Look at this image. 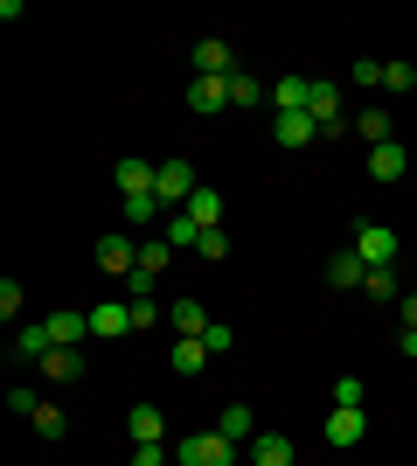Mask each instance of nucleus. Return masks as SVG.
I'll return each mask as SVG.
<instances>
[{
    "mask_svg": "<svg viewBox=\"0 0 417 466\" xmlns=\"http://www.w3.org/2000/svg\"><path fill=\"white\" fill-rule=\"evenodd\" d=\"M154 209H160L154 195H125V223H154Z\"/></svg>",
    "mask_w": 417,
    "mask_h": 466,
    "instance_id": "37",
    "label": "nucleus"
},
{
    "mask_svg": "<svg viewBox=\"0 0 417 466\" xmlns=\"http://www.w3.org/2000/svg\"><path fill=\"white\" fill-rule=\"evenodd\" d=\"M139 265H146V272H167V265H174V244H167V237H160V244H139Z\"/></svg>",
    "mask_w": 417,
    "mask_h": 466,
    "instance_id": "28",
    "label": "nucleus"
},
{
    "mask_svg": "<svg viewBox=\"0 0 417 466\" xmlns=\"http://www.w3.org/2000/svg\"><path fill=\"white\" fill-rule=\"evenodd\" d=\"M272 105L278 112H306L313 105V77H272Z\"/></svg>",
    "mask_w": 417,
    "mask_h": 466,
    "instance_id": "16",
    "label": "nucleus"
},
{
    "mask_svg": "<svg viewBox=\"0 0 417 466\" xmlns=\"http://www.w3.org/2000/svg\"><path fill=\"white\" fill-rule=\"evenodd\" d=\"M125 431H133V446H167V418L154 404H133L125 410Z\"/></svg>",
    "mask_w": 417,
    "mask_h": 466,
    "instance_id": "11",
    "label": "nucleus"
},
{
    "mask_svg": "<svg viewBox=\"0 0 417 466\" xmlns=\"http://www.w3.org/2000/svg\"><path fill=\"white\" fill-rule=\"evenodd\" d=\"M21 307H28V292H21L15 279H0V320H7V328L21 320Z\"/></svg>",
    "mask_w": 417,
    "mask_h": 466,
    "instance_id": "29",
    "label": "nucleus"
},
{
    "mask_svg": "<svg viewBox=\"0 0 417 466\" xmlns=\"http://www.w3.org/2000/svg\"><path fill=\"white\" fill-rule=\"evenodd\" d=\"M49 349H56V341H49V320H28V328L15 334V355H21V362H42Z\"/></svg>",
    "mask_w": 417,
    "mask_h": 466,
    "instance_id": "19",
    "label": "nucleus"
},
{
    "mask_svg": "<svg viewBox=\"0 0 417 466\" xmlns=\"http://www.w3.org/2000/svg\"><path fill=\"white\" fill-rule=\"evenodd\" d=\"M334 410H362V376H341L334 383Z\"/></svg>",
    "mask_w": 417,
    "mask_h": 466,
    "instance_id": "32",
    "label": "nucleus"
},
{
    "mask_svg": "<svg viewBox=\"0 0 417 466\" xmlns=\"http://www.w3.org/2000/svg\"><path fill=\"white\" fill-rule=\"evenodd\" d=\"M49 341H56V349H84V341H91V313H77V307L49 313Z\"/></svg>",
    "mask_w": 417,
    "mask_h": 466,
    "instance_id": "8",
    "label": "nucleus"
},
{
    "mask_svg": "<svg viewBox=\"0 0 417 466\" xmlns=\"http://www.w3.org/2000/svg\"><path fill=\"white\" fill-rule=\"evenodd\" d=\"M362 439H369V410H327V446L334 452L362 446Z\"/></svg>",
    "mask_w": 417,
    "mask_h": 466,
    "instance_id": "5",
    "label": "nucleus"
},
{
    "mask_svg": "<svg viewBox=\"0 0 417 466\" xmlns=\"http://www.w3.org/2000/svg\"><path fill=\"white\" fill-rule=\"evenodd\" d=\"M202 349H209V355H230V349H237V334L223 328V320H209V334H202Z\"/></svg>",
    "mask_w": 417,
    "mask_h": 466,
    "instance_id": "34",
    "label": "nucleus"
},
{
    "mask_svg": "<svg viewBox=\"0 0 417 466\" xmlns=\"http://www.w3.org/2000/svg\"><path fill=\"white\" fill-rule=\"evenodd\" d=\"M125 466H174V446H133Z\"/></svg>",
    "mask_w": 417,
    "mask_h": 466,
    "instance_id": "33",
    "label": "nucleus"
},
{
    "mask_svg": "<svg viewBox=\"0 0 417 466\" xmlns=\"http://www.w3.org/2000/svg\"><path fill=\"white\" fill-rule=\"evenodd\" d=\"M125 328H133V307H125V299H98V307H91V341H119Z\"/></svg>",
    "mask_w": 417,
    "mask_h": 466,
    "instance_id": "7",
    "label": "nucleus"
},
{
    "mask_svg": "<svg viewBox=\"0 0 417 466\" xmlns=\"http://www.w3.org/2000/svg\"><path fill=\"white\" fill-rule=\"evenodd\" d=\"M403 167H411V154H403L397 139H390V147H376V154H369V175H376V181H403Z\"/></svg>",
    "mask_w": 417,
    "mask_h": 466,
    "instance_id": "21",
    "label": "nucleus"
},
{
    "mask_svg": "<svg viewBox=\"0 0 417 466\" xmlns=\"http://www.w3.org/2000/svg\"><path fill=\"white\" fill-rule=\"evenodd\" d=\"M98 265H104L112 279L139 272V244H133V237H98Z\"/></svg>",
    "mask_w": 417,
    "mask_h": 466,
    "instance_id": "12",
    "label": "nucleus"
},
{
    "mask_svg": "<svg viewBox=\"0 0 417 466\" xmlns=\"http://www.w3.org/2000/svg\"><path fill=\"white\" fill-rule=\"evenodd\" d=\"M230 105H272V84H258V77H243V70H230Z\"/></svg>",
    "mask_w": 417,
    "mask_h": 466,
    "instance_id": "22",
    "label": "nucleus"
},
{
    "mask_svg": "<svg viewBox=\"0 0 417 466\" xmlns=\"http://www.w3.org/2000/svg\"><path fill=\"white\" fill-rule=\"evenodd\" d=\"M167 370H174V376H202V370H209V349H202L195 334H174V355H167Z\"/></svg>",
    "mask_w": 417,
    "mask_h": 466,
    "instance_id": "14",
    "label": "nucleus"
},
{
    "mask_svg": "<svg viewBox=\"0 0 417 466\" xmlns=\"http://www.w3.org/2000/svg\"><path fill=\"white\" fill-rule=\"evenodd\" d=\"M167 244H174V251H202V223L188 209H174V223H167Z\"/></svg>",
    "mask_w": 417,
    "mask_h": 466,
    "instance_id": "23",
    "label": "nucleus"
},
{
    "mask_svg": "<svg viewBox=\"0 0 417 466\" xmlns=\"http://www.w3.org/2000/svg\"><path fill=\"white\" fill-rule=\"evenodd\" d=\"M188 216H195L202 230H223V195H216V188H195V202H188Z\"/></svg>",
    "mask_w": 417,
    "mask_h": 466,
    "instance_id": "25",
    "label": "nucleus"
},
{
    "mask_svg": "<svg viewBox=\"0 0 417 466\" xmlns=\"http://www.w3.org/2000/svg\"><path fill=\"white\" fill-rule=\"evenodd\" d=\"M382 91H417V56H411V63H403V56L382 63Z\"/></svg>",
    "mask_w": 417,
    "mask_h": 466,
    "instance_id": "27",
    "label": "nucleus"
},
{
    "mask_svg": "<svg viewBox=\"0 0 417 466\" xmlns=\"http://www.w3.org/2000/svg\"><path fill=\"white\" fill-rule=\"evenodd\" d=\"M403 328H417V292H403Z\"/></svg>",
    "mask_w": 417,
    "mask_h": 466,
    "instance_id": "41",
    "label": "nucleus"
},
{
    "mask_svg": "<svg viewBox=\"0 0 417 466\" xmlns=\"http://www.w3.org/2000/svg\"><path fill=\"white\" fill-rule=\"evenodd\" d=\"M243 452H251V466H293V439L285 431H258Z\"/></svg>",
    "mask_w": 417,
    "mask_h": 466,
    "instance_id": "13",
    "label": "nucleus"
},
{
    "mask_svg": "<svg viewBox=\"0 0 417 466\" xmlns=\"http://www.w3.org/2000/svg\"><path fill=\"white\" fill-rule=\"evenodd\" d=\"M167 328H174V334H195V341H202V334H209V313H202L195 299H167Z\"/></svg>",
    "mask_w": 417,
    "mask_h": 466,
    "instance_id": "17",
    "label": "nucleus"
},
{
    "mask_svg": "<svg viewBox=\"0 0 417 466\" xmlns=\"http://www.w3.org/2000/svg\"><path fill=\"white\" fill-rule=\"evenodd\" d=\"M313 126H320V139H348V118H341V84L334 77H313Z\"/></svg>",
    "mask_w": 417,
    "mask_h": 466,
    "instance_id": "2",
    "label": "nucleus"
},
{
    "mask_svg": "<svg viewBox=\"0 0 417 466\" xmlns=\"http://www.w3.org/2000/svg\"><path fill=\"white\" fill-rule=\"evenodd\" d=\"M154 202H167V209H188V202H195V167H188V160H160Z\"/></svg>",
    "mask_w": 417,
    "mask_h": 466,
    "instance_id": "3",
    "label": "nucleus"
},
{
    "mask_svg": "<svg viewBox=\"0 0 417 466\" xmlns=\"http://www.w3.org/2000/svg\"><path fill=\"white\" fill-rule=\"evenodd\" d=\"M174 466H237V446H230L216 425L209 431H181L174 439Z\"/></svg>",
    "mask_w": 417,
    "mask_h": 466,
    "instance_id": "1",
    "label": "nucleus"
},
{
    "mask_svg": "<svg viewBox=\"0 0 417 466\" xmlns=\"http://www.w3.org/2000/svg\"><path fill=\"white\" fill-rule=\"evenodd\" d=\"M202 258H230V230H202Z\"/></svg>",
    "mask_w": 417,
    "mask_h": 466,
    "instance_id": "39",
    "label": "nucleus"
},
{
    "mask_svg": "<svg viewBox=\"0 0 417 466\" xmlns=\"http://www.w3.org/2000/svg\"><path fill=\"white\" fill-rule=\"evenodd\" d=\"M216 431L230 439V446H251V439H258V410H251V404H223L216 410Z\"/></svg>",
    "mask_w": 417,
    "mask_h": 466,
    "instance_id": "9",
    "label": "nucleus"
},
{
    "mask_svg": "<svg viewBox=\"0 0 417 466\" xmlns=\"http://www.w3.org/2000/svg\"><path fill=\"white\" fill-rule=\"evenodd\" d=\"M348 251H355L362 265H397V251H403V237L390 230V223H362V230H355V244H348Z\"/></svg>",
    "mask_w": 417,
    "mask_h": 466,
    "instance_id": "4",
    "label": "nucleus"
},
{
    "mask_svg": "<svg viewBox=\"0 0 417 466\" xmlns=\"http://www.w3.org/2000/svg\"><path fill=\"white\" fill-rule=\"evenodd\" d=\"M272 139L285 147V154H299V147H313V139H320V126H313V112H278Z\"/></svg>",
    "mask_w": 417,
    "mask_h": 466,
    "instance_id": "6",
    "label": "nucleus"
},
{
    "mask_svg": "<svg viewBox=\"0 0 417 466\" xmlns=\"http://www.w3.org/2000/svg\"><path fill=\"white\" fill-rule=\"evenodd\" d=\"M362 292H376V299H390V292H397V272H390V265H369V279H362Z\"/></svg>",
    "mask_w": 417,
    "mask_h": 466,
    "instance_id": "31",
    "label": "nucleus"
},
{
    "mask_svg": "<svg viewBox=\"0 0 417 466\" xmlns=\"http://www.w3.org/2000/svg\"><path fill=\"white\" fill-rule=\"evenodd\" d=\"M42 376H49V383H77V376H84V355L77 349H49V355H42Z\"/></svg>",
    "mask_w": 417,
    "mask_h": 466,
    "instance_id": "20",
    "label": "nucleus"
},
{
    "mask_svg": "<svg viewBox=\"0 0 417 466\" xmlns=\"http://www.w3.org/2000/svg\"><path fill=\"white\" fill-rule=\"evenodd\" d=\"M154 320H167V307L160 299H133V328H154Z\"/></svg>",
    "mask_w": 417,
    "mask_h": 466,
    "instance_id": "38",
    "label": "nucleus"
},
{
    "mask_svg": "<svg viewBox=\"0 0 417 466\" xmlns=\"http://www.w3.org/2000/svg\"><path fill=\"white\" fill-rule=\"evenodd\" d=\"M230 70H237L230 42H223V35H202L195 42V77H230Z\"/></svg>",
    "mask_w": 417,
    "mask_h": 466,
    "instance_id": "10",
    "label": "nucleus"
},
{
    "mask_svg": "<svg viewBox=\"0 0 417 466\" xmlns=\"http://www.w3.org/2000/svg\"><path fill=\"white\" fill-rule=\"evenodd\" d=\"M355 139H369V154H376V147H390V139H397V133H390V112H362V118H355Z\"/></svg>",
    "mask_w": 417,
    "mask_h": 466,
    "instance_id": "24",
    "label": "nucleus"
},
{
    "mask_svg": "<svg viewBox=\"0 0 417 466\" xmlns=\"http://www.w3.org/2000/svg\"><path fill=\"white\" fill-rule=\"evenodd\" d=\"M348 84H382V63H369V56H362L355 70H348Z\"/></svg>",
    "mask_w": 417,
    "mask_h": 466,
    "instance_id": "40",
    "label": "nucleus"
},
{
    "mask_svg": "<svg viewBox=\"0 0 417 466\" xmlns=\"http://www.w3.org/2000/svg\"><path fill=\"white\" fill-rule=\"evenodd\" d=\"M154 175H160L154 160H133V154H125L119 160V195H154Z\"/></svg>",
    "mask_w": 417,
    "mask_h": 466,
    "instance_id": "18",
    "label": "nucleus"
},
{
    "mask_svg": "<svg viewBox=\"0 0 417 466\" xmlns=\"http://www.w3.org/2000/svg\"><path fill=\"white\" fill-rule=\"evenodd\" d=\"M125 299H160V279L139 265V272H125Z\"/></svg>",
    "mask_w": 417,
    "mask_h": 466,
    "instance_id": "30",
    "label": "nucleus"
},
{
    "mask_svg": "<svg viewBox=\"0 0 417 466\" xmlns=\"http://www.w3.org/2000/svg\"><path fill=\"white\" fill-rule=\"evenodd\" d=\"M7 410H15V418H35V410H42V397H35V390H7Z\"/></svg>",
    "mask_w": 417,
    "mask_h": 466,
    "instance_id": "35",
    "label": "nucleus"
},
{
    "mask_svg": "<svg viewBox=\"0 0 417 466\" xmlns=\"http://www.w3.org/2000/svg\"><path fill=\"white\" fill-rule=\"evenodd\" d=\"M327 279H334V286H341V292H355V286H362V279H369V265H362V258H355V251H341V258H334V265H327Z\"/></svg>",
    "mask_w": 417,
    "mask_h": 466,
    "instance_id": "26",
    "label": "nucleus"
},
{
    "mask_svg": "<svg viewBox=\"0 0 417 466\" xmlns=\"http://www.w3.org/2000/svg\"><path fill=\"white\" fill-rule=\"evenodd\" d=\"M230 105V77H195L188 84V112H223Z\"/></svg>",
    "mask_w": 417,
    "mask_h": 466,
    "instance_id": "15",
    "label": "nucleus"
},
{
    "mask_svg": "<svg viewBox=\"0 0 417 466\" xmlns=\"http://www.w3.org/2000/svg\"><path fill=\"white\" fill-rule=\"evenodd\" d=\"M28 425H35V431H42V439H63V410H56V404H42V410H35V418H28Z\"/></svg>",
    "mask_w": 417,
    "mask_h": 466,
    "instance_id": "36",
    "label": "nucleus"
}]
</instances>
